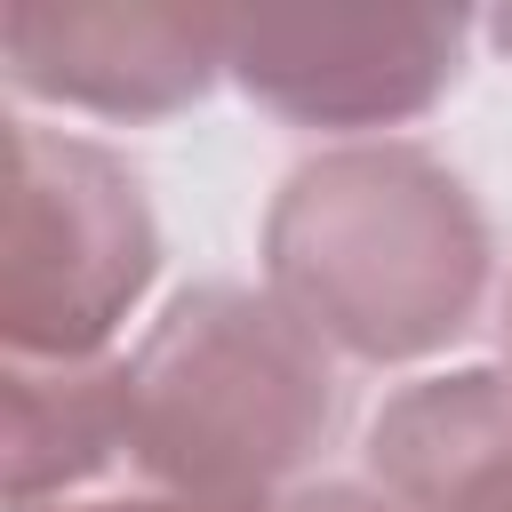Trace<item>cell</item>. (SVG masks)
<instances>
[{
    "label": "cell",
    "mask_w": 512,
    "mask_h": 512,
    "mask_svg": "<svg viewBox=\"0 0 512 512\" xmlns=\"http://www.w3.org/2000/svg\"><path fill=\"white\" fill-rule=\"evenodd\" d=\"M8 512H272V504H224V496H184V488H160V480H96V488H72V496H40V504H8Z\"/></svg>",
    "instance_id": "cell-8"
},
{
    "label": "cell",
    "mask_w": 512,
    "mask_h": 512,
    "mask_svg": "<svg viewBox=\"0 0 512 512\" xmlns=\"http://www.w3.org/2000/svg\"><path fill=\"white\" fill-rule=\"evenodd\" d=\"M160 280V224L144 176L72 128L8 120V248L0 344L8 360H112V336Z\"/></svg>",
    "instance_id": "cell-3"
},
{
    "label": "cell",
    "mask_w": 512,
    "mask_h": 512,
    "mask_svg": "<svg viewBox=\"0 0 512 512\" xmlns=\"http://www.w3.org/2000/svg\"><path fill=\"white\" fill-rule=\"evenodd\" d=\"M272 512H392L368 480H304V488H288Z\"/></svg>",
    "instance_id": "cell-9"
},
{
    "label": "cell",
    "mask_w": 512,
    "mask_h": 512,
    "mask_svg": "<svg viewBox=\"0 0 512 512\" xmlns=\"http://www.w3.org/2000/svg\"><path fill=\"white\" fill-rule=\"evenodd\" d=\"M360 480L392 512H512V376L448 368L400 384L368 416Z\"/></svg>",
    "instance_id": "cell-6"
},
{
    "label": "cell",
    "mask_w": 512,
    "mask_h": 512,
    "mask_svg": "<svg viewBox=\"0 0 512 512\" xmlns=\"http://www.w3.org/2000/svg\"><path fill=\"white\" fill-rule=\"evenodd\" d=\"M128 360V472L224 496L280 504L304 488V464L328 448L344 384L336 352L272 296L240 280H192L160 304Z\"/></svg>",
    "instance_id": "cell-2"
},
{
    "label": "cell",
    "mask_w": 512,
    "mask_h": 512,
    "mask_svg": "<svg viewBox=\"0 0 512 512\" xmlns=\"http://www.w3.org/2000/svg\"><path fill=\"white\" fill-rule=\"evenodd\" d=\"M0 64L24 104L96 120H168L224 80V16L120 0H8Z\"/></svg>",
    "instance_id": "cell-5"
},
{
    "label": "cell",
    "mask_w": 512,
    "mask_h": 512,
    "mask_svg": "<svg viewBox=\"0 0 512 512\" xmlns=\"http://www.w3.org/2000/svg\"><path fill=\"white\" fill-rule=\"evenodd\" d=\"M480 32H488V40H496V48H504V56H512V8H496V16H488V24H480Z\"/></svg>",
    "instance_id": "cell-10"
},
{
    "label": "cell",
    "mask_w": 512,
    "mask_h": 512,
    "mask_svg": "<svg viewBox=\"0 0 512 512\" xmlns=\"http://www.w3.org/2000/svg\"><path fill=\"white\" fill-rule=\"evenodd\" d=\"M504 376H512V288H504Z\"/></svg>",
    "instance_id": "cell-11"
},
{
    "label": "cell",
    "mask_w": 512,
    "mask_h": 512,
    "mask_svg": "<svg viewBox=\"0 0 512 512\" xmlns=\"http://www.w3.org/2000/svg\"><path fill=\"white\" fill-rule=\"evenodd\" d=\"M264 288L344 360L416 368L448 352L496 272L472 184L400 136L328 144L296 160L264 208Z\"/></svg>",
    "instance_id": "cell-1"
},
{
    "label": "cell",
    "mask_w": 512,
    "mask_h": 512,
    "mask_svg": "<svg viewBox=\"0 0 512 512\" xmlns=\"http://www.w3.org/2000/svg\"><path fill=\"white\" fill-rule=\"evenodd\" d=\"M464 40L472 16L456 8H256L224 16V80L288 128L368 144L456 88Z\"/></svg>",
    "instance_id": "cell-4"
},
{
    "label": "cell",
    "mask_w": 512,
    "mask_h": 512,
    "mask_svg": "<svg viewBox=\"0 0 512 512\" xmlns=\"http://www.w3.org/2000/svg\"><path fill=\"white\" fill-rule=\"evenodd\" d=\"M8 504L72 496L128 472V360H0Z\"/></svg>",
    "instance_id": "cell-7"
}]
</instances>
